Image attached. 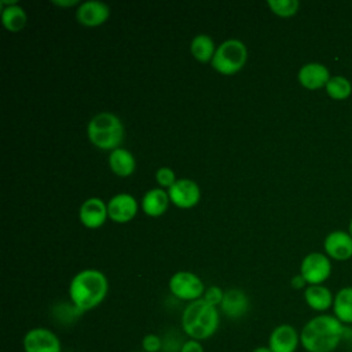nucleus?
I'll return each instance as SVG.
<instances>
[{"label":"nucleus","mask_w":352,"mask_h":352,"mask_svg":"<svg viewBox=\"0 0 352 352\" xmlns=\"http://www.w3.org/2000/svg\"><path fill=\"white\" fill-rule=\"evenodd\" d=\"M168 195L177 208L188 209L198 204L201 191L195 182L190 179H179L172 187L168 188Z\"/></svg>","instance_id":"1a4fd4ad"},{"label":"nucleus","mask_w":352,"mask_h":352,"mask_svg":"<svg viewBox=\"0 0 352 352\" xmlns=\"http://www.w3.org/2000/svg\"><path fill=\"white\" fill-rule=\"evenodd\" d=\"M246 59H248V50L245 44L239 40L231 38L220 44L210 63L213 69L217 70L219 73L230 76L239 72L243 67Z\"/></svg>","instance_id":"39448f33"},{"label":"nucleus","mask_w":352,"mask_h":352,"mask_svg":"<svg viewBox=\"0 0 352 352\" xmlns=\"http://www.w3.org/2000/svg\"><path fill=\"white\" fill-rule=\"evenodd\" d=\"M91 143L102 150H116L124 139V125L113 113H99L87 128Z\"/></svg>","instance_id":"20e7f679"},{"label":"nucleus","mask_w":352,"mask_h":352,"mask_svg":"<svg viewBox=\"0 0 352 352\" xmlns=\"http://www.w3.org/2000/svg\"><path fill=\"white\" fill-rule=\"evenodd\" d=\"M109 15L110 8L102 1H85L78 6L76 12L77 21L88 28L102 25L103 22H106Z\"/></svg>","instance_id":"4468645a"},{"label":"nucleus","mask_w":352,"mask_h":352,"mask_svg":"<svg viewBox=\"0 0 352 352\" xmlns=\"http://www.w3.org/2000/svg\"><path fill=\"white\" fill-rule=\"evenodd\" d=\"M331 309L344 326L352 324V286H345L336 293Z\"/></svg>","instance_id":"a211bd4d"},{"label":"nucleus","mask_w":352,"mask_h":352,"mask_svg":"<svg viewBox=\"0 0 352 352\" xmlns=\"http://www.w3.org/2000/svg\"><path fill=\"white\" fill-rule=\"evenodd\" d=\"M80 220L81 223L88 228H98L100 227L109 213H107V205L99 198H88L80 208Z\"/></svg>","instance_id":"2eb2a0df"},{"label":"nucleus","mask_w":352,"mask_h":352,"mask_svg":"<svg viewBox=\"0 0 352 352\" xmlns=\"http://www.w3.org/2000/svg\"><path fill=\"white\" fill-rule=\"evenodd\" d=\"M327 95L334 100L348 99L352 94V84L344 76H333L324 87Z\"/></svg>","instance_id":"5701e85b"},{"label":"nucleus","mask_w":352,"mask_h":352,"mask_svg":"<svg viewBox=\"0 0 352 352\" xmlns=\"http://www.w3.org/2000/svg\"><path fill=\"white\" fill-rule=\"evenodd\" d=\"M249 308V300L246 294L239 289H230L224 292L220 309L230 319L242 318Z\"/></svg>","instance_id":"dca6fc26"},{"label":"nucleus","mask_w":352,"mask_h":352,"mask_svg":"<svg viewBox=\"0 0 352 352\" xmlns=\"http://www.w3.org/2000/svg\"><path fill=\"white\" fill-rule=\"evenodd\" d=\"M323 248L329 257L338 261L348 260L352 257V236L342 230L331 231L326 235Z\"/></svg>","instance_id":"9b49d317"},{"label":"nucleus","mask_w":352,"mask_h":352,"mask_svg":"<svg viewBox=\"0 0 352 352\" xmlns=\"http://www.w3.org/2000/svg\"><path fill=\"white\" fill-rule=\"evenodd\" d=\"M349 235L352 236V219H351V221H349Z\"/></svg>","instance_id":"2f4dec72"},{"label":"nucleus","mask_w":352,"mask_h":352,"mask_svg":"<svg viewBox=\"0 0 352 352\" xmlns=\"http://www.w3.org/2000/svg\"><path fill=\"white\" fill-rule=\"evenodd\" d=\"M290 283H292V286H293L294 289H302V287H305V285H307V282H305V279L302 278V275H301V274H298V275L293 276Z\"/></svg>","instance_id":"c85d7f7f"},{"label":"nucleus","mask_w":352,"mask_h":352,"mask_svg":"<svg viewBox=\"0 0 352 352\" xmlns=\"http://www.w3.org/2000/svg\"><path fill=\"white\" fill-rule=\"evenodd\" d=\"M25 352H62L60 340L58 336L45 327L30 329L22 340Z\"/></svg>","instance_id":"6e6552de"},{"label":"nucleus","mask_w":352,"mask_h":352,"mask_svg":"<svg viewBox=\"0 0 352 352\" xmlns=\"http://www.w3.org/2000/svg\"><path fill=\"white\" fill-rule=\"evenodd\" d=\"M252 352H272L271 349H270V346L267 345V346H264V345H260V346H256Z\"/></svg>","instance_id":"7c9ffc66"},{"label":"nucleus","mask_w":352,"mask_h":352,"mask_svg":"<svg viewBox=\"0 0 352 352\" xmlns=\"http://www.w3.org/2000/svg\"><path fill=\"white\" fill-rule=\"evenodd\" d=\"M109 283L98 270H84L76 274L69 285V296L78 312L91 311L106 297Z\"/></svg>","instance_id":"f03ea898"},{"label":"nucleus","mask_w":352,"mask_h":352,"mask_svg":"<svg viewBox=\"0 0 352 352\" xmlns=\"http://www.w3.org/2000/svg\"><path fill=\"white\" fill-rule=\"evenodd\" d=\"M144 352H158L162 348V340L157 334H146L142 340Z\"/></svg>","instance_id":"bb28decb"},{"label":"nucleus","mask_w":352,"mask_h":352,"mask_svg":"<svg viewBox=\"0 0 352 352\" xmlns=\"http://www.w3.org/2000/svg\"><path fill=\"white\" fill-rule=\"evenodd\" d=\"M304 298L307 305L316 312L327 311L334 301L333 293L323 285H308L304 290Z\"/></svg>","instance_id":"f3484780"},{"label":"nucleus","mask_w":352,"mask_h":352,"mask_svg":"<svg viewBox=\"0 0 352 352\" xmlns=\"http://www.w3.org/2000/svg\"><path fill=\"white\" fill-rule=\"evenodd\" d=\"M298 81L300 84L309 89V91H315V89H320L323 87H326V84L330 80V72L329 69L318 62H311V63H305L304 66L300 67L298 70Z\"/></svg>","instance_id":"ddd939ff"},{"label":"nucleus","mask_w":352,"mask_h":352,"mask_svg":"<svg viewBox=\"0 0 352 352\" xmlns=\"http://www.w3.org/2000/svg\"><path fill=\"white\" fill-rule=\"evenodd\" d=\"M223 296H224V292L219 287V286H210L205 290L202 298L209 302L210 305H214V307H220L221 304V300H223Z\"/></svg>","instance_id":"a878e982"},{"label":"nucleus","mask_w":352,"mask_h":352,"mask_svg":"<svg viewBox=\"0 0 352 352\" xmlns=\"http://www.w3.org/2000/svg\"><path fill=\"white\" fill-rule=\"evenodd\" d=\"M180 352H205V351H204V346H202L201 341L188 338L187 341H184V342L182 344Z\"/></svg>","instance_id":"cd10ccee"},{"label":"nucleus","mask_w":352,"mask_h":352,"mask_svg":"<svg viewBox=\"0 0 352 352\" xmlns=\"http://www.w3.org/2000/svg\"><path fill=\"white\" fill-rule=\"evenodd\" d=\"M300 345V333L287 323L276 326L268 338V346L272 352H296Z\"/></svg>","instance_id":"9d476101"},{"label":"nucleus","mask_w":352,"mask_h":352,"mask_svg":"<svg viewBox=\"0 0 352 352\" xmlns=\"http://www.w3.org/2000/svg\"><path fill=\"white\" fill-rule=\"evenodd\" d=\"M155 179H157V182H158V184L160 186H162V187H172L173 184H175V182H176V176H175V172L170 169V168H166V166H164V168H160L158 170H157V173H155Z\"/></svg>","instance_id":"393cba45"},{"label":"nucleus","mask_w":352,"mask_h":352,"mask_svg":"<svg viewBox=\"0 0 352 352\" xmlns=\"http://www.w3.org/2000/svg\"><path fill=\"white\" fill-rule=\"evenodd\" d=\"M344 324L334 315H316L300 331L301 346L307 352H334L344 337Z\"/></svg>","instance_id":"f257e3e1"},{"label":"nucleus","mask_w":352,"mask_h":352,"mask_svg":"<svg viewBox=\"0 0 352 352\" xmlns=\"http://www.w3.org/2000/svg\"><path fill=\"white\" fill-rule=\"evenodd\" d=\"M268 7L274 14L287 18L297 12L300 3L297 0H268Z\"/></svg>","instance_id":"b1692460"},{"label":"nucleus","mask_w":352,"mask_h":352,"mask_svg":"<svg viewBox=\"0 0 352 352\" xmlns=\"http://www.w3.org/2000/svg\"><path fill=\"white\" fill-rule=\"evenodd\" d=\"M300 274L305 279L307 285H322L331 274L329 256L319 252L308 253L301 261Z\"/></svg>","instance_id":"0eeeda50"},{"label":"nucleus","mask_w":352,"mask_h":352,"mask_svg":"<svg viewBox=\"0 0 352 352\" xmlns=\"http://www.w3.org/2000/svg\"><path fill=\"white\" fill-rule=\"evenodd\" d=\"M138 212L136 199L125 192L114 195L107 204L109 217L116 223H128Z\"/></svg>","instance_id":"f8f14e48"},{"label":"nucleus","mask_w":352,"mask_h":352,"mask_svg":"<svg viewBox=\"0 0 352 352\" xmlns=\"http://www.w3.org/2000/svg\"><path fill=\"white\" fill-rule=\"evenodd\" d=\"M26 21L28 16L21 6L12 4L1 8V22L7 30L16 33L25 28Z\"/></svg>","instance_id":"412c9836"},{"label":"nucleus","mask_w":352,"mask_h":352,"mask_svg":"<svg viewBox=\"0 0 352 352\" xmlns=\"http://www.w3.org/2000/svg\"><path fill=\"white\" fill-rule=\"evenodd\" d=\"M214 43L208 34H198L191 41V54L198 62H212L214 55Z\"/></svg>","instance_id":"4be33fe9"},{"label":"nucleus","mask_w":352,"mask_h":352,"mask_svg":"<svg viewBox=\"0 0 352 352\" xmlns=\"http://www.w3.org/2000/svg\"><path fill=\"white\" fill-rule=\"evenodd\" d=\"M169 195L162 188H153L147 191L142 199L143 212L148 216L157 217L165 213L169 204Z\"/></svg>","instance_id":"6ab92c4d"},{"label":"nucleus","mask_w":352,"mask_h":352,"mask_svg":"<svg viewBox=\"0 0 352 352\" xmlns=\"http://www.w3.org/2000/svg\"><path fill=\"white\" fill-rule=\"evenodd\" d=\"M109 165L110 169L121 177H126L133 173L135 170V158L132 153L125 148H116L109 155Z\"/></svg>","instance_id":"aec40b11"},{"label":"nucleus","mask_w":352,"mask_h":352,"mask_svg":"<svg viewBox=\"0 0 352 352\" xmlns=\"http://www.w3.org/2000/svg\"><path fill=\"white\" fill-rule=\"evenodd\" d=\"M55 6H62V7H72L76 6L78 1L77 0H70V1H62V0H52Z\"/></svg>","instance_id":"c756f323"},{"label":"nucleus","mask_w":352,"mask_h":352,"mask_svg":"<svg viewBox=\"0 0 352 352\" xmlns=\"http://www.w3.org/2000/svg\"><path fill=\"white\" fill-rule=\"evenodd\" d=\"M220 315L214 305L204 298L190 302L182 314V329L188 338L204 341L210 338L219 329Z\"/></svg>","instance_id":"7ed1b4c3"},{"label":"nucleus","mask_w":352,"mask_h":352,"mask_svg":"<svg viewBox=\"0 0 352 352\" xmlns=\"http://www.w3.org/2000/svg\"><path fill=\"white\" fill-rule=\"evenodd\" d=\"M169 290L176 298L190 302L202 298L205 293L202 280L188 271H179L173 274L169 279Z\"/></svg>","instance_id":"423d86ee"}]
</instances>
